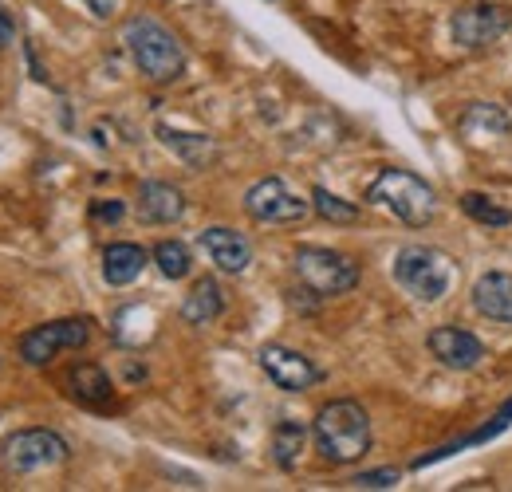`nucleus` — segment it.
<instances>
[{
	"label": "nucleus",
	"instance_id": "1",
	"mask_svg": "<svg viewBox=\"0 0 512 492\" xmlns=\"http://www.w3.org/2000/svg\"><path fill=\"white\" fill-rule=\"evenodd\" d=\"M316 449L327 465H355L371 453V418L359 402L351 398H335L320 406L316 422H312Z\"/></svg>",
	"mask_w": 512,
	"mask_h": 492
},
{
	"label": "nucleus",
	"instance_id": "2",
	"mask_svg": "<svg viewBox=\"0 0 512 492\" xmlns=\"http://www.w3.org/2000/svg\"><path fill=\"white\" fill-rule=\"evenodd\" d=\"M367 205L390 213L394 221L410 225V229H426L438 213V193L426 178H418L414 170L402 166H386L375 174V182L367 185Z\"/></svg>",
	"mask_w": 512,
	"mask_h": 492
},
{
	"label": "nucleus",
	"instance_id": "3",
	"mask_svg": "<svg viewBox=\"0 0 512 492\" xmlns=\"http://www.w3.org/2000/svg\"><path fill=\"white\" fill-rule=\"evenodd\" d=\"M123 44H127L134 67L150 83H174L186 71V48L154 16H130L127 24H123Z\"/></svg>",
	"mask_w": 512,
	"mask_h": 492
},
{
	"label": "nucleus",
	"instance_id": "4",
	"mask_svg": "<svg viewBox=\"0 0 512 492\" xmlns=\"http://www.w3.org/2000/svg\"><path fill=\"white\" fill-rule=\"evenodd\" d=\"M394 284L418 304H438L453 284V260L434 245H406L394 256Z\"/></svg>",
	"mask_w": 512,
	"mask_h": 492
},
{
	"label": "nucleus",
	"instance_id": "5",
	"mask_svg": "<svg viewBox=\"0 0 512 492\" xmlns=\"http://www.w3.org/2000/svg\"><path fill=\"white\" fill-rule=\"evenodd\" d=\"M292 272L304 284V292H312L316 300H331V296H347L359 288V264L335 248L320 245H300L292 252Z\"/></svg>",
	"mask_w": 512,
	"mask_h": 492
},
{
	"label": "nucleus",
	"instance_id": "6",
	"mask_svg": "<svg viewBox=\"0 0 512 492\" xmlns=\"http://www.w3.org/2000/svg\"><path fill=\"white\" fill-rule=\"evenodd\" d=\"M512 32V8L497 0H469L449 16V36L465 52H481Z\"/></svg>",
	"mask_w": 512,
	"mask_h": 492
},
{
	"label": "nucleus",
	"instance_id": "7",
	"mask_svg": "<svg viewBox=\"0 0 512 492\" xmlns=\"http://www.w3.org/2000/svg\"><path fill=\"white\" fill-rule=\"evenodd\" d=\"M245 213L256 225H296L312 213V201L292 193L284 178H260L245 189Z\"/></svg>",
	"mask_w": 512,
	"mask_h": 492
},
{
	"label": "nucleus",
	"instance_id": "8",
	"mask_svg": "<svg viewBox=\"0 0 512 492\" xmlns=\"http://www.w3.org/2000/svg\"><path fill=\"white\" fill-rule=\"evenodd\" d=\"M4 453V465L12 473H40V469H52L67 461V441L56 430H16L4 437L0 445Z\"/></svg>",
	"mask_w": 512,
	"mask_h": 492
},
{
	"label": "nucleus",
	"instance_id": "9",
	"mask_svg": "<svg viewBox=\"0 0 512 492\" xmlns=\"http://www.w3.org/2000/svg\"><path fill=\"white\" fill-rule=\"evenodd\" d=\"M91 339V323L87 319H52L32 327L28 335H20V359L28 367H48L60 351H79Z\"/></svg>",
	"mask_w": 512,
	"mask_h": 492
},
{
	"label": "nucleus",
	"instance_id": "10",
	"mask_svg": "<svg viewBox=\"0 0 512 492\" xmlns=\"http://www.w3.org/2000/svg\"><path fill=\"white\" fill-rule=\"evenodd\" d=\"M260 370L272 378V386L288 390V394H300V390H312L316 382H323V370L304 355V351H292L284 343H264L260 347Z\"/></svg>",
	"mask_w": 512,
	"mask_h": 492
},
{
	"label": "nucleus",
	"instance_id": "11",
	"mask_svg": "<svg viewBox=\"0 0 512 492\" xmlns=\"http://www.w3.org/2000/svg\"><path fill=\"white\" fill-rule=\"evenodd\" d=\"M426 351L446 370H477L485 363V343L473 331L453 327V323H442L426 335Z\"/></svg>",
	"mask_w": 512,
	"mask_h": 492
},
{
	"label": "nucleus",
	"instance_id": "12",
	"mask_svg": "<svg viewBox=\"0 0 512 492\" xmlns=\"http://www.w3.org/2000/svg\"><path fill=\"white\" fill-rule=\"evenodd\" d=\"M457 134H461L469 146H489V142L509 138L512 119L501 103H469V107L457 115Z\"/></svg>",
	"mask_w": 512,
	"mask_h": 492
},
{
	"label": "nucleus",
	"instance_id": "13",
	"mask_svg": "<svg viewBox=\"0 0 512 492\" xmlns=\"http://www.w3.org/2000/svg\"><path fill=\"white\" fill-rule=\"evenodd\" d=\"M197 245L205 248V252H209V260H213L221 272H229V276H241V272L253 264V245H249L237 229L209 225V229H201Z\"/></svg>",
	"mask_w": 512,
	"mask_h": 492
},
{
	"label": "nucleus",
	"instance_id": "14",
	"mask_svg": "<svg viewBox=\"0 0 512 492\" xmlns=\"http://www.w3.org/2000/svg\"><path fill=\"white\" fill-rule=\"evenodd\" d=\"M186 217V193L170 182L138 185V221L142 225H174Z\"/></svg>",
	"mask_w": 512,
	"mask_h": 492
},
{
	"label": "nucleus",
	"instance_id": "15",
	"mask_svg": "<svg viewBox=\"0 0 512 492\" xmlns=\"http://www.w3.org/2000/svg\"><path fill=\"white\" fill-rule=\"evenodd\" d=\"M477 315L493 323H512V272H481L469 292Z\"/></svg>",
	"mask_w": 512,
	"mask_h": 492
},
{
	"label": "nucleus",
	"instance_id": "16",
	"mask_svg": "<svg viewBox=\"0 0 512 492\" xmlns=\"http://www.w3.org/2000/svg\"><path fill=\"white\" fill-rule=\"evenodd\" d=\"M158 138H162V146H166L170 154H178L193 170H205V166L217 162V142H213L209 134H193V130H178V126L162 123L158 126Z\"/></svg>",
	"mask_w": 512,
	"mask_h": 492
},
{
	"label": "nucleus",
	"instance_id": "17",
	"mask_svg": "<svg viewBox=\"0 0 512 492\" xmlns=\"http://www.w3.org/2000/svg\"><path fill=\"white\" fill-rule=\"evenodd\" d=\"M146 268V248L130 245V241H115V245L103 248V280L111 288H127L142 276Z\"/></svg>",
	"mask_w": 512,
	"mask_h": 492
},
{
	"label": "nucleus",
	"instance_id": "18",
	"mask_svg": "<svg viewBox=\"0 0 512 492\" xmlns=\"http://www.w3.org/2000/svg\"><path fill=\"white\" fill-rule=\"evenodd\" d=\"M221 311H225V292L213 276H201L190 288V296L182 300V319L190 327H209L213 319H221Z\"/></svg>",
	"mask_w": 512,
	"mask_h": 492
},
{
	"label": "nucleus",
	"instance_id": "19",
	"mask_svg": "<svg viewBox=\"0 0 512 492\" xmlns=\"http://www.w3.org/2000/svg\"><path fill=\"white\" fill-rule=\"evenodd\" d=\"M67 386H71V394H75L79 402H87V406H107V402L115 398V386H111L107 370L95 367V363H79V367L67 374Z\"/></svg>",
	"mask_w": 512,
	"mask_h": 492
},
{
	"label": "nucleus",
	"instance_id": "20",
	"mask_svg": "<svg viewBox=\"0 0 512 492\" xmlns=\"http://www.w3.org/2000/svg\"><path fill=\"white\" fill-rule=\"evenodd\" d=\"M509 422H512V398L501 406V414L497 418H489L485 426L477 433H469V437H457V441H449V445H442V449H434V453H426V457H418L410 469H426V465H438V461H446L449 453H457V449H469V445H485L489 437H497V433H505L509 430Z\"/></svg>",
	"mask_w": 512,
	"mask_h": 492
},
{
	"label": "nucleus",
	"instance_id": "21",
	"mask_svg": "<svg viewBox=\"0 0 512 492\" xmlns=\"http://www.w3.org/2000/svg\"><path fill=\"white\" fill-rule=\"evenodd\" d=\"M304 445H308V426L304 422H292V418L276 422V430H272V461H276V469L292 473L300 453H304Z\"/></svg>",
	"mask_w": 512,
	"mask_h": 492
},
{
	"label": "nucleus",
	"instance_id": "22",
	"mask_svg": "<svg viewBox=\"0 0 512 492\" xmlns=\"http://www.w3.org/2000/svg\"><path fill=\"white\" fill-rule=\"evenodd\" d=\"M457 205H461V213H465L469 221H477V225H485V229H505V225H512V209L497 205V201L485 197V193H461Z\"/></svg>",
	"mask_w": 512,
	"mask_h": 492
},
{
	"label": "nucleus",
	"instance_id": "23",
	"mask_svg": "<svg viewBox=\"0 0 512 492\" xmlns=\"http://www.w3.org/2000/svg\"><path fill=\"white\" fill-rule=\"evenodd\" d=\"M312 213L323 217L327 225H355L359 221V205L355 201H343L339 193H331L327 185L312 189Z\"/></svg>",
	"mask_w": 512,
	"mask_h": 492
},
{
	"label": "nucleus",
	"instance_id": "24",
	"mask_svg": "<svg viewBox=\"0 0 512 492\" xmlns=\"http://www.w3.org/2000/svg\"><path fill=\"white\" fill-rule=\"evenodd\" d=\"M150 256H154V264H158V272H162L166 280H186V276H190L193 256L182 241H158Z\"/></svg>",
	"mask_w": 512,
	"mask_h": 492
},
{
	"label": "nucleus",
	"instance_id": "25",
	"mask_svg": "<svg viewBox=\"0 0 512 492\" xmlns=\"http://www.w3.org/2000/svg\"><path fill=\"white\" fill-rule=\"evenodd\" d=\"M402 481V469H371V473H359L351 477V489H371V492H383V489H398Z\"/></svg>",
	"mask_w": 512,
	"mask_h": 492
},
{
	"label": "nucleus",
	"instance_id": "26",
	"mask_svg": "<svg viewBox=\"0 0 512 492\" xmlns=\"http://www.w3.org/2000/svg\"><path fill=\"white\" fill-rule=\"evenodd\" d=\"M91 217H95V221H107V225H119V221L127 217V205H123V201H95V205H91Z\"/></svg>",
	"mask_w": 512,
	"mask_h": 492
},
{
	"label": "nucleus",
	"instance_id": "27",
	"mask_svg": "<svg viewBox=\"0 0 512 492\" xmlns=\"http://www.w3.org/2000/svg\"><path fill=\"white\" fill-rule=\"evenodd\" d=\"M83 4H87V8H91L99 20H107V16L115 12V4H119V0H83Z\"/></svg>",
	"mask_w": 512,
	"mask_h": 492
},
{
	"label": "nucleus",
	"instance_id": "28",
	"mask_svg": "<svg viewBox=\"0 0 512 492\" xmlns=\"http://www.w3.org/2000/svg\"><path fill=\"white\" fill-rule=\"evenodd\" d=\"M12 36H16V28H12V20L0 12V48H8V44H12Z\"/></svg>",
	"mask_w": 512,
	"mask_h": 492
}]
</instances>
